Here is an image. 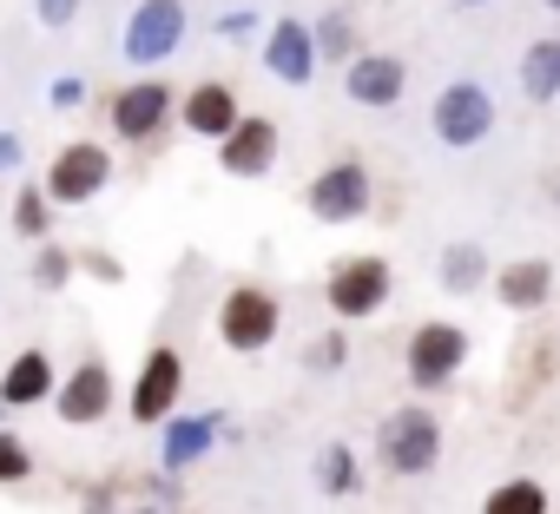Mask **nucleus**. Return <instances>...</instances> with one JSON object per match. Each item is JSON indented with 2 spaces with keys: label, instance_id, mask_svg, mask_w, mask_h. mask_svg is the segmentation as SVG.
<instances>
[{
  "label": "nucleus",
  "instance_id": "nucleus-1",
  "mask_svg": "<svg viewBox=\"0 0 560 514\" xmlns=\"http://www.w3.org/2000/svg\"><path fill=\"white\" fill-rule=\"evenodd\" d=\"M376 462H383L389 475H402V481L429 475V468L442 462V422H435L422 402L389 409V416H383V429H376Z\"/></svg>",
  "mask_w": 560,
  "mask_h": 514
},
{
  "label": "nucleus",
  "instance_id": "nucleus-2",
  "mask_svg": "<svg viewBox=\"0 0 560 514\" xmlns=\"http://www.w3.org/2000/svg\"><path fill=\"white\" fill-rule=\"evenodd\" d=\"M389 291H396V271H389V257H376V250L337 257L330 278H324V304H330V317H343V324L376 317V311L389 304Z\"/></svg>",
  "mask_w": 560,
  "mask_h": 514
},
{
  "label": "nucleus",
  "instance_id": "nucleus-3",
  "mask_svg": "<svg viewBox=\"0 0 560 514\" xmlns=\"http://www.w3.org/2000/svg\"><path fill=\"white\" fill-rule=\"evenodd\" d=\"M284 330V304H277L264 284H231L224 304H218V343L231 357H264Z\"/></svg>",
  "mask_w": 560,
  "mask_h": 514
},
{
  "label": "nucleus",
  "instance_id": "nucleus-4",
  "mask_svg": "<svg viewBox=\"0 0 560 514\" xmlns=\"http://www.w3.org/2000/svg\"><path fill=\"white\" fill-rule=\"evenodd\" d=\"M185 0H139V8L126 14V34H119V54L126 67H165L178 47H185Z\"/></svg>",
  "mask_w": 560,
  "mask_h": 514
},
{
  "label": "nucleus",
  "instance_id": "nucleus-5",
  "mask_svg": "<svg viewBox=\"0 0 560 514\" xmlns=\"http://www.w3.org/2000/svg\"><path fill=\"white\" fill-rule=\"evenodd\" d=\"M178 396H185V357L172 343H152L139 376H132V389H126V416L139 429H165L178 416Z\"/></svg>",
  "mask_w": 560,
  "mask_h": 514
},
{
  "label": "nucleus",
  "instance_id": "nucleus-6",
  "mask_svg": "<svg viewBox=\"0 0 560 514\" xmlns=\"http://www.w3.org/2000/svg\"><path fill=\"white\" fill-rule=\"evenodd\" d=\"M40 185H47L54 205H93V198L113 185V152H106L100 139H67V145L47 159Z\"/></svg>",
  "mask_w": 560,
  "mask_h": 514
},
{
  "label": "nucleus",
  "instance_id": "nucleus-7",
  "mask_svg": "<svg viewBox=\"0 0 560 514\" xmlns=\"http://www.w3.org/2000/svg\"><path fill=\"white\" fill-rule=\"evenodd\" d=\"M304 205H311L317 224H357V218H370V205H376V178H370L363 159H337V165H324V172L304 185Z\"/></svg>",
  "mask_w": 560,
  "mask_h": 514
},
{
  "label": "nucleus",
  "instance_id": "nucleus-8",
  "mask_svg": "<svg viewBox=\"0 0 560 514\" xmlns=\"http://www.w3.org/2000/svg\"><path fill=\"white\" fill-rule=\"evenodd\" d=\"M106 119H113V139H126V145H152L172 119H178V93L165 86V80H132V86H119L113 100H106Z\"/></svg>",
  "mask_w": 560,
  "mask_h": 514
},
{
  "label": "nucleus",
  "instance_id": "nucleus-9",
  "mask_svg": "<svg viewBox=\"0 0 560 514\" xmlns=\"http://www.w3.org/2000/svg\"><path fill=\"white\" fill-rule=\"evenodd\" d=\"M429 126H435V139H442V145L468 152V145H481V139L494 132V93H488L481 80H455V86H442V93H435Z\"/></svg>",
  "mask_w": 560,
  "mask_h": 514
},
{
  "label": "nucleus",
  "instance_id": "nucleus-10",
  "mask_svg": "<svg viewBox=\"0 0 560 514\" xmlns=\"http://www.w3.org/2000/svg\"><path fill=\"white\" fill-rule=\"evenodd\" d=\"M462 363H468V330H462V324L429 317V324H416V330H409L402 370H409V383H416V389H442V383H455V376H462Z\"/></svg>",
  "mask_w": 560,
  "mask_h": 514
},
{
  "label": "nucleus",
  "instance_id": "nucleus-11",
  "mask_svg": "<svg viewBox=\"0 0 560 514\" xmlns=\"http://www.w3.org/2000/svg\"><path fill=\"white\" fill-rule=\"evenodd\" d=\"M113 370H106V357H80L67 376H60V396H54V416L60 422H73V429H93V422H106L113 416Z\"/></svg>",
  "mask_w": 560,
  "mask_h": 514
},
{
  "label": "nucleus",
  "instance_id": "nucleus-12",
  "mask_svg": "<svg viewBox=\"0 0 560 514\" xmlns=\"http://www.w3.org/2000/svg\"><path fill=\"white\" fill-rule=\"evenodd\" d=\"M317 67H324V54H317V27H304L298 14L270 21V34H264V73H270L277 86H311Z\"/></svg>",
  "mask_w": 560,
  "mask_h": 514
},
{
  "label": "nucleus",
  "instance_id": "nucleus-13",
  "mask_svg": "<svg viewBox=\"0 0 560 514\" xmlns=\"http://www.w3.org/2000/svg\"><path fill=\"white\" fill-rule=\"evenodd\" d=\"M178 126H185L191 139H211V145H224V139L244 126V106H237V93H231L224 80H198V86L178 100Z\"/></svg>",
  "mask_w": 560,
  "mask_h": 514
},
{
  "label": "nucleus",
  "instance_id": "nucleus-14",
  "mask_svg": "<svg viewBox=\"0 0 560 514\" xmlns=\"http://www.w3.org/2000/svg\"><path fill=\"white\" fill-rule=\"evenodd\" d=\"M277 145H284V132H277V119H264V113H244V126L218 145V172H231V178H264L270 165H277Z\"/></svg>",
  "mask_w": 560,
  "mask_h": 514
},
{
  "label": "nucleus",
  "instance_id": "nucleus-15",
  "mask_svg": "<svg viewBox=\"0 0 560 514\" xmlns=\"http://www.w3.org/2000/svg\"><path fill=\"white\" fill-rule=\"evenodd\" d=\"M54 396H60V370H54V357H47L40 343L14 350V363L0 370V409H40V402H54Z\"/></svg>",
  "mask_w": 560,
  "mask_h": 514
},
{
  "label": "nucleus",
  "instance_id": "nucleus-16",
  "mask_svg": "<svg viewBox=\"0 0 560 514\" xmlns=\"http://www.w3.org/2000/svg\"><path fill=\"white\" fill-rule=\"evenodd\" d=\"M224 435V409H198V416H172L165 422V442H159V468L165 475H185L191 462H205Z\"/></svg>",
  "mask_w": 560,
  "mask_h": 514
},
{
  "label": "nucleus",
  "instance_id": "nucleus-17",
  "mask_svg": "<svg viewBox=\"0 0 560 514\" xmlns=\"http://www.w3.org/2000/svg\"><path fill=\"white\" fill-rule=\"evenodd\" d=\"M343 93H350L357 106H396V100L409 93V67H402L396 54H357V60L343 67Z\"/></svg>",
  "mask_w": 560,
  "mask_h": 514
},
{
  "label": "nucleus",
  "instance_id": "nucleus-18",
  "mask_svg": "<svg viewBox=\"0 0 560 514\" xmlns=\"http://www.w3.org/2000/svg\"><path fill=\"white\" fill-rule=\"evenodd\" d=\"M494 297L508 311H540L553 297V265H547V257H514V265L494 271Z\"/></svg>",
  "mask_w": 560,
  "mask_h": 514
},
{
  "label": "nucleus",
  "instance_id": "nucleus-19",
  "mask_svg": "<svg viewBox=\"0 0 560 514\" xmlns=\"http://www.w3.org/2000/svg\"><path fill=\"white\" fill-rule=\"evenodd\" d=\"M435 278H442V291H455V297H475L481 284H494V265H488V250H481L475 237H455V244L442 250Z\"/></svg>",
  "mask_w": 560,
  "mask_h": 514
},
{
  "label": "nucleus",
  "instance_id": "nucleus-20",
  "mask_svg": "<svg viewBox=\"0 0 560 514\" xmlns=\"http://www.w3.org/2000/svg\"><path fill=\"white\" fill-rule=\"evenodd\" d=\"M521 93H527L534 106L560 100V34H547V40H534V47L521 54Z\"/></svg>",
  "mask_w": 560,
  "mask_h": 514
},
{
  "label": "nucleus",
  "instance_id": "nucleus-21",
  "mask_svg": "<svg viewBox=\"0 0 560 514\" xmlns=\"http://www.w3.org/2000/svg\"><path fill=\"white\" fill-rule=\"evenodd\" d=\"M14 237L34 244V250L54 244V198H47V185H34V178L14 191Z\"/></svg>",
  "mask_w": 560,
  "mask_h": 514
},
{
  "label": "nucleus",
  "instance_id": "nucleus-22",
  "mask_svg": "<svg viewBox=\"0 0 560 514\" xmlns=\"http://www.w3.org/2000/svg\"><path fill=\"white\" fill-rule=\"evenodd\" d=\"M317 488L324 494H357L363 488V462H357V448L350 442H324V455H317Z\"/></svg>",
  "mask_w": 560,
  "mask_h": 514
},
{
  "label": "nucleus",
  "instance_id": "nucleus-23",
  "mask_svg": "<svg viewBox=\"0 0 560 514\" xmlns=\"http://www.w3.org/2000/svg\"><path fill=\"white\" fill-rule=\"evenodd\" d=\"M481 514H547V488H540L534 475H514V481H501V488H488V501H481Z\"/></svg>",
  "mask_w": 560,
  "mask_h": 514
},
{
  "label": "nucleus",
  "instance_id": "nucleus-24",
  "mask_svg": "<svg viewBox=\"0 0 560 514\" xmlns=\"http://www.w3.org/2000/svg\"><path fill=\"white\" fill-rule=\"evenodd\" d=\"M73 271H80V250H67V244H40V250H34V291L60 297V291L73 284Z\"/></svg>",
  "mask_w": 560,
  "mask_h": 514
},
{
  "label": "nucleus",
  "instance_id": "nucleus-25",
  "mask_svg": "<svg viewBox=\"0 0 560 514\" xmlns=\"http://www.w3.org/2000/svg\"><path fill=\"white\" fill-rule=\"evenodd\" d=\"M317 54H324L330 67H350V60L363 54V47H357V21H350V14H324V21H317Z\"/></svg>",
  "mask_w": 560,
  "mask_h": 514
},
{
  "label": "nucleus",
  "instance_id": "nucleus-26",
  "mask_svg": "<svg viewBox=\"0 0 560 514\" xmlns=\"http://www.w3.org/2000/svg\"><path fill=\"white\" fill-rule=\"evenodd\" d=\"M27 475H34V448H27V435L0 429V488H21Z\"/></svg>",
  "mask_w": 560,
  "mask_h": 514
},
{
  "label": "nucleus",
  "instance_id": "nucleus-27",
  "mask_svg": "<svg viewBox=\"0 0 560 514\" xmlns=\"http://www.w3.org/2000/svg\"><path fill=\"white\" fill-rule=\"evenodd\" d=\"M304 363H311V370H343V363H350V337H343V330H324V337L304 350Z\"/></svg>",
  "mask_w": 560,
  "mask_h": 514
},
{
  "label": "nucleus",
  "instance_id": "nucleus-28",
  "mask_svg": "<svg viewBox=\"0 0 560 514\" xmlns=\"http://www.w3.org/2000/svg\"><path fill=\"white\" fill-rule=\"evenodd\" d=\"M34 14H40V27H47V34H67V27L86 14V0H34Z\"/></svg>",
  "mask_w": 560,
  "mask_h": 514
},
{
  "label": "nucleus",
  "instance_id": "nucleus-29",
  "mask_svg": "<svg viewBox=\"0 0 560 514\" xmlns=\"http://www.w3.org/2000/svg\"><path fill=\"white\" fill-rule=\"evenodd\" d=\"M80 271L93 278V284H126V265L113 250H80Z\"/></svg>",
  "mask_w": 560,
  "mask_h": 514
},
{
  "label": "nucleus",
  "instance_id": "nucleus-30",
  "mask_svg": "<svg viewBox=\"0 0 560 514\" xmlns=\"http://www.w3.org/2000/svg\"><path fill=\"white\" fill-rule=\"evenodd\" d=\"M257 27H264L257 8H231V14H218V34H224V40H250Z\"/></svg>",
  "mask_w": 560,
  "mask_h": 514
},
{
  "label": "nucleus",
  "instance_id": "nucleus-31",
  "mask_svg": "<svg viewBox=\"0 0 560 514\" xmlns=\"http://www.w3.org/2000/svg\"><path fill=\"white\" fill-rule=\"evenodd\" d=\"M73 514H119V488H113V481H93Z\"/></svg>",
  "mask_w": 560,
  "mask_h": 514
},
{
  "label": "nucleus",
  "instance_id": "nucleus-32",
  "mask_svg": "<svg viewBox=\"0 0 560 514\" xmlns=\"http://www.w3.org/2000/svg\"><path fill=\"white\" fill-rule=\"evenodd\" d=\"M47 100H54L60 113H73V106L86 100V80H73V73H67V80H54V86H47Z\"/></svg>",
  "mask_w": 560,
  "mask_h": 514
},
{
  "label": "nucleus",
  "instance_id": "nucleus-33",
  "mask_svg": "<svg viewBox=\"0 0 560 514\" xmlns=\"http://www.w3.org/2000/svg\"><path fill=\"white\" fill-rule=\"evenodd\" d=\"M21 165V132H0V172Z\"/></svg>",
  "mask_w": 560,
  "mask_h": 514
},
{
  "label": "nucleus",
  "instance_id": "nucleus-34",
  "mask_svg": "<svg viewBox=\"0 0 560 514\" xmlns=\"http://www.w3.org/2000/svg\"><path fill=\"white\" fill-rule=\"evenodd\" d=\"M132 514H165V507H159V501H139V507H132Z\"/></svg>",
  "mask_w": 560,
  "mask_h": 514
},
{
  "label": "nucleus",
  "instance_id": "nucleus-35",
  "mask_svg": "<svg viewBox=\"0 0 560 514\" xmlns=\"http://www.w3.org/2000/svg\"><path fill=\"white\" fill-rule=\"evenodd\" d=\"M462 8H481V0H462Z\"/></svg>",
  "mask_w": 560,
  "mask_h": 514
},
{
  "label": "nucleus",
  "instance_id": "nucleus-36",
  "mask_svg": "<svg viewBox=\"0 0 560 514\" xmlns=\"http://www.w3.org/2000/svg\"><path fill=\"white\" fill-rule=\"evenodd\" d=\"M547 8H553V14H560V0H547Z\"/></svg>",
  "mask_w": 560,
  "mask_h": 514
}]
</instances>
